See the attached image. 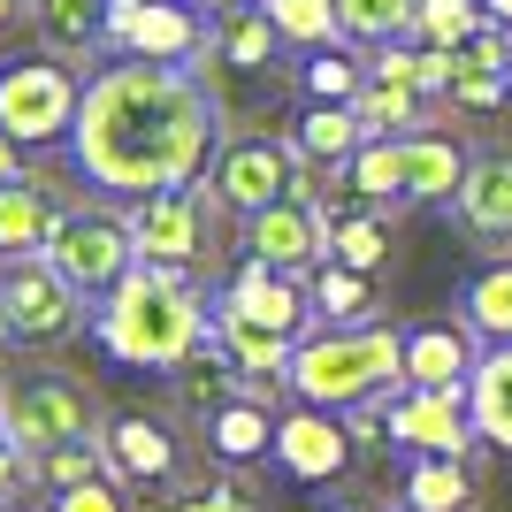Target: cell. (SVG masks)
<instances>
[{
  "label": "cell",
  "instance_id": "6da1fadb",
  "mask_svg": "<svg viewBox=\"0 0 512 512\" xmlns=\"http://www.w3.org/2000/svg\"><path fill=\"white\" fill-rule=\"evenodd\" d=\"M69 146L100 192L153 199L199 184V169L222 153V115L184 62H115L85 85Z\"/></svg>",
  "mask_w": 512,
  "mask_h": 512
},
{
  "label": "cell",
  "instance_id": "7a4b0ae2",
  "mask_svg": "<svg viewBox=\"0 0 512 512\" xmlns=\"http://www.w3.org/2000/svg\"><path fill=\"white\" fill-rule=\"evenodd\" d=\"M100 344L130 367H184L199 352V299L192 276L169 260H138L100 306Z\"/></svg>",
  "mask_w": 512,
  "mask_h": 512
},
{
  "label": "cell",
  "instance_id": "3957f363",
  "mask_svg": "<svg viewBox=\"0 0 512 512\" xmlns=\"http://www.w3.org/2000/svg\"><path fill=\"white\" fill-rule=\"evenodd\" d=\"M398 383H406V337L398 329H314L291 352L299 406H360V398Z\"/></svg>",
  "mask_w": 512,
  "mask_h": 512
},
{
  "label": "cell",
  "instance_id": "277c9868",
  "mask_svg": "<svg viewBox=\"0 0 512 512\" xmlns=\"http://www.w3.org/2000/svg\"><path fill=\"white\" fill-rule=\"evenodd\" d=\"M77 107H85V85H77L62 62H8L0 69V130H8L16 146L69 138V130H77Z\"/></svg>",
  "mask_w": 512,
  "mask_h": 512
},
{
  "label": "cell",
  "instance_id": "5b68a950",
  "mask_svg": "<svg viewBox=\"0 0 512 512\" xmlns=\"http://www.w3.org/2000/svg\"><path fill=\"white\" fill-rule=\"evenodd\" d=\"M46 260L62 268L77 291H115V283L138 268V237H130V214L107 207H69L62 230L46 237Z\"/></svg>",
  "mask_w": 512,
  "mask_h": 512
},
{
  "label": "cell",
  "instance_id": "8992f818",
  "mask_svg": "<svg viewBox=\"0 0 512 512\" xmlns=\"http://www.w3.org/2000/svg\"><path fill=\"white\" fill-rule=\"evenodd\" d=\"M92 390L62 383V375H31V383L0 390V428L16 436L23 451H54V444H85L92 436Z\"/></svg>",
  "mask_w": 512,
  "mask_h": 512
},
{
  "label": "cell",
  "instance_id": "52a82bcc",
  "mask_svg": "<svg viewBox=\"0 0 512 512\" xmlns=\"http://www.w3.org/2000/svg\"><path fill=\"white\" fill-rule=\"evenodd\" d=\"M0 306H8V329H16L23 344H54V337H69V329L85 321V299H77V283H69L46 253L16 260V268L0 276Z\"/></svg>",
  "mask_w": 512,
  "mask_h": 512
},
{
  "label": "cell",
  "instance_id": "ba28073f",
  "mask_svg": "<svg viewBox=\"0 0 512 512\" xmlns=\"http://www.w3.org/2000/svg\"><path fill=\"white\" fill-rule=\"evenodd\" d=\"M100 39L123 46L130 62H192L199 54V16L176 0H107Z\"/></svg>",
  "mask_w": 512,
  "mask_h": 512
},
{
  "label": "cell",
  "instance_id": "9c48e42d",
  "mask_svg": "<svg viewBox=\"0 0 512 512\" xmlns=\"http://www.w3.org/2000/svg\"><path fill=\"white\" fill-rule=\"evenodd\" d=\"M299 161L306 153L276 146V138H237V146L214 153V192L230 199L237 214H260V207H276V199H291Z\"/></svg>",
  "mask_w": 512,
  "mask_h": 512
},
{
  "label": "cell",
  "instance_id": "30bf717a",
  "mask_svg": "<svg viewBox=\"0 0 512 512\" xmlns=\"http://www.w3.org/2000/svg\"><path fill=\"white\" fill-rule=\"evenodd\" d=\"M390 436L406 451H421V459H467V444L482 428H474L467 390H406L390 406Z\"/></svg>",
  "mask_w": 512,
  "mask_h": 512
},
{
  "label": "cell",
  "instance_id": "8fae6325",
  "mask_svg": "<svg viewBox=\"0 0 512 512\" xmlns=\"http://www.w3.org/2000/svg\"><path fill=\"white\" fill-rule=\"evenodd\" d=\"M130 237H138V260H169V268L199 260V245H207V192L184 184V192L138 199L130 207Z\"/></svg>",
  "mask_w": 512,
  "mask_h": 512
},
{
  "label": "cell",
  "instance_id": "7c38bea8",
  "mask_svg": "<svg viewBox=\"0 0 512 512\" xmlns=\"http://www.w3.org/2000/svg\"><path fill=\"white\" fill-rule=\"evenodd\" d=\"M337 245V222L321 207H306V199H276V207L253 214V260H268V268H314L321 253Z\"/></svg>",
  "mask_w": 512,
  "mask_h": 512
},
{
  "label": "cell",
  "instance_id": "4fadbf2b",
  "mask_svg": "<svg viewBox=\"0 0 512 512\" xmlns=\"http://www.w3.org/2000/svg\"><path fill=\"white\" fill-rule=\"evenodd\" d=\"M222 314H245V321H260V329H276V337H299V329H306V291L291 283V268L245 260V268L230 276Z\"/></svg>",
  "mask_w": 512,
  "mask_h": 512
},
{
  "label": "cell",
  "instance_id": "5bb4252c",
  "mask_svg": "<svg viewBox=\"0 0 512 512\" xmlns=\"http://www.w3.org/2000/svg\"><path fill=\"white\" fill-rule=\"evenodd\" d=\"M482 352L474 329H413L406 337V390H467Z\"/></svg>",
  "mask_w": 512,
  "mask_h": 512
},
{
  "label": "cell",
  "instance_id": "9a60e30c",
  "mask_svg": "<svg viewBox=\"0 0 512 512\" xmlns=\"http://www.w3.org/2000/svg\"><path fill=\"white\" fill-rule=\"evenodd\" d=\"M276 459L299 474V482H321V474H337V467H344V428L329 421L321 406L283 413V421H276Z\"/></svg>",
  "mask_w": 512,
  "mask_h": 512
},
{
  "label": "cell",
  "instance_id": "2e32d148",
  "mask_svg": "<svg viewBox=\"0 0 512 512\" xmlns=\"http://www.w3.org/2000/svg\"><path fill=\"white\" fill-rule=\"evenodd\" d=\"M459 222L474 237H512V146L482 153L459 184Z\"/></svg>",
  "mask_w": 512,
  "mask_h": 512
},
{
  "label": "cell",
  "instance_id": "e0dca14e",
  "mask_svg": "<svg viewBox=\"0 0 512 512\" xmlns=\"http://www.w3.org/2000/svg\"><path fill=\"white\" fill-rule=\"evenodd\" d=\"M62 230V207L39 192V184H0V253L31 260L46 253V237Z\"/></svg>",
  "mask_w": 512,
  "mask_h": 512
},
{
  "label": "cell",
  "instance_id": "ac0fdd59",
  "mask_svg": "<svg viewBox=\"0 0 512 512\" xmlns=\"http://www.w3.org/2000/svg\"><path fill=\"white\" fill-rule=\"evenodd\" d=\"M107 467H115V474H130V482H161V474L176 467V444H169V428L138 421V413L107 421Z\"/></svg>",
  "mask_w": 512,
  "mask_h": 512
},
{
  "label": "cell",
  "instance_id": "d6986e66",
  "mask_svg": "<svg viewBox=\"0 0 512 512\" xmlns=\"http://www.w3.org/2000/svg\"><path fill=\"white\" fill-rule=\"evenodd\" d=\"M467 406H474V428H482V444L512 451V344L482 352V367H474V383H467Z\"/></svg>",
  "mask_w": 512,
  "mask_h": 512
},
{
  "label": "cell",
  "instance_id": "ffe728a7",
  "mask_svg": "<svg viewBox=\"0 0 512 512\" xmlns=\"http://www.w3.org/2000/svg\"><path fill=\"white\" fill-rule=\"evenodd\" d=\"M467 169H474V161L451 146V138H436V130H413V138H406V192L413 199H459Z\"/></svg>",
  "mask_w": 512,
  "mask_h": 512
},
{
  "label": "cell",
  "instance_id": "44dd1931",
  "mask_svg": "<svg viewBox=\"0 0 512 512\" xmlns=\"http://www.w3.org/2000/svg\"><path fill=\"white\" fill-rule=\"evenodd\" d=\"M214 337H222V352L237 360V375H283V383H291V352H299V337H276V329H260V321H245V314H222V321H214Z\"/></svg>",
  "mask_w": 512,
  "mask_h": 512
},
{
  "label": "cell",
  "instance_id": "7402d4cb",
  "mask_svg": "<svg viewBox=\"0 0 512 512\" xmlns=\"http://www.w3.org/2000/svg\"><path fill=\"white\" fill-rule=\"evenodd\" d=\"M352 115L367 123V138H413L421 115H428V100H421V92H406V85H375V77H367L360 100H352Z\"/></svg>",
  "mask_w": 512,
  "mask_h": 512
},
{
  "label": "cell",
  "instance_id": "603a6c76",
  "mask_svg": "<svg viewBox=\"0 0 512 512\" xmlns=\"http://www.w3.org/2000/svg\"><path fill=\"white\" fill-rule=\"evenodd\" d=\"M344 184L360 199H398L406 192V138H367V146L344 161Z\"/></svg>",
  "mask_w": 512,
  "mask_h": 512
},
{
  "label": "cell",
  "instance_id": "cb8c5ba5",
  "mask_svg": "<svg viewBox=\"0 0 512 512\" xmlns=\"http://www.w3.org/2000/svg\"><path fill=\"white\" fill-rule=\"evenodd\" d=\"M100 16H107V0H31L39 39L62 46V54H85V46L100 39Z\"/></svg>",
  "mask_w": 512,
  "mask_h": 512
},
{
  "label": "cell",
  "instance_id": "d4e9b609",
  "mask_svg": "<svg viewBox=\"0 0 512 512\" xmlns=\"http://www.w3.org/2000/svg\"><path fill=\"white\" fill-rule=\"evenodd\" d=\"M360 146H367V123L352 115V107H337V100L314 107V115L299 123V153L306 161H352Z\"/></svg>",
  "mask_w": 512,
  "mask_h": 512
},
{
  "label": "cell",
  "instance_id": "484cf974",
  "mask_svg": "<svg viewBox=\"0 0 512 512\" xmlns=\"http://www.w3.org/2000/svg\"><path fill=\"white\" fill-rule=\"evenodd\" d=\"M413 8L421 0H337V23L360 46H390V39H413Z\"/></svg>",
  "mask_w": 512,
  "mask_h": 512
},
{
  "label": "cell",
  "instance_id": "4316f807",
  "mask_svg": "<svg viewBox=\"0 0 512 512\" xmlns=\"http://www.w3.org/2000/svg\"><path fill=\"white\" fill-rule=\"evenodd\" d=\"M467 329L490 344H512V260L505 268H482L467 283Z\"/></svg>",
  "mask_w": 512,
  "mask_h": 512
},
{
  "label": "cell",
  "instance_id": "83f0119b",
  "mask_svg": "<svg viewBox=\"0 0 512 512\" xmlns=\"http://www.w3.org/2000/svg\"><path fill=\"white\" fill-rule=\"evenodd\" d=\"M482 23H490L482 0H421V8H413V39H421V46H451V54H459Z\"/></svg>",
  "mask_w": 512,
  "mask_h": 512
},
{
  "label": "cell",
  "instance_id": "f1b7e54d",
  "mask_svg": "<svg viewBox=\"0 0 512 512\" xmlns=\"http://www.w3.org/2000/svg\"><path fill=\"white\" fill-rule=\"evenodd\" d=\"M276 23H268V8H230V16H222V39H214V54H222V62H237V69H260L268 62V54H276Z\"/></svg>",
  "mask_w": 512,
  "mask_h": 512
},
{
  "label": "cell",
  "instance_id": "f546056e",
  "mask_svg": "<svg viewBox=\"0 0 512 512\" xmlns=\"http://www.w3.org/2000/svg\"><path fill=\"white\" fill-rule=\"evenodd\" d=\"M467 497H474V474L459 467V459H428V467H413V482H406L413 512H467Z\"/></svg>",
  "mask_w": 512,
  "mask_h": 512
},
{
  "label": "cell",
  "instance_id": "4dcf8cb0",
  "mask_svg": "<svg viewBox=\"0 0 512 512\" xmlns=\"http://www.w3.org/2000/svg\"><path fill=\"white\" fill-rule=\"evenodd\" d=\"M260 8H268V23H276L291 46H329V39H344L337 0H260Z\"/></svg>",
  "mask_w": 512,
  "mask_h": 512
},
{
  "label": "cell",
  "instance_id": "1f68e13d",
  "mask_svg": "<svg viewBox=\"0 0 512 512\" xmlns=\"http://www.w3.org/2000/svg\"><path fill=\"white\" fill-rule=\"evenodd\" d=\"M314 314L337 329V321H352V314H367V276L360 268H321L314 276Z\"/></svg>",
  "mask_w": 512,
  "mask_h": 512
},
{
  "label": "cell",
  "instance_id": "d6a6232c",
  "mask_svg": "<svg viewBox=\"0 0 512 512\" xmlns=\"http://www.w3.org/2000/svg\"><path fill=\"white\" fill-rule=\"evenodd\" d=\"M260 444H268V413H260V406L237 398V406L214 413V451H222V459H253Z\"/></svg>",
  "mask_w": 512,
  "mask_h": 512
},
{
  "label": "cell",
  "instance_id": "836d02e7",
  "mask_svg": "<svg viewBox=\"0 0 512 512\" xmlns=\"http://www.w3.org/2000/svg\"><path fill=\"white\" fill-rule=\"evenodd\" d=\"M230 367H237L230 352H214V344H199L192 360H184V367H169V375L184 383V398H192V406H214V398L230 390Z\"/></svg>",
  "mask_w": 512,
  "mask_h": 512
},
{
  "label": "cell",
  "instance_id": "e575fe53",
  "mask_svg": "<svg viewBox=\"0 0 512 512\" xmlns=\"http://www.w3.org/2000/svg\"><path fill=\"white\" fill-rule=\"evenodd\" d=\"M31 474H46L54 490H77V482H92V474H107V459L92 451V436H85V444H54Z\"/></svg>",
  "mask_w": 512,
  "mask_h": 512
},
{
  "label": "cell",
  "instance_id": "d590c367",
  "mask_svg": "<svg viewBox=\"0 0 512 512\" xmlns=\"http://www.w3.org/2000/svg\"><path fill=\"white\" fill-rule=\"evenodd\" d=\"M306 85H314L321 100L352 107V100H360V85H367V69H352V62L337 54V46H329V54H314V62H306Z\"/></svg>",
  "mask_w": 512,
  "mask_h": 512
},
{
  "label": "cell",
  "instance_id": "8d00e7d4",
  "mask_svg": "<svg viewBox=\"0 0 512 512\" xmlns=\"http://www.w3.org/2000/svg\"><path fill=\"white\" fill-rule=\"evenodd\" d=\"M329 253H337L344 268H360V276H367V268L390 253V230H383V222H367V214H360V222H337V245H329Z\"/></svg>",
  "mask_w": 512,
  "mask_h": 512
},
{
  "label": "cell",
  "instance_id": "74e56055",
  "mask_svg": "<svg viewBox=\"0 0 512 512\" xmlns=\"http://www.w3.org/2000/svg\"><path fill=\"white\" fill-rule=\"evenodd\" d=\"M367 77L375 85H406V92H421V46H375V62H367Z\"/></svg>",
  "mask_w": 512,
  "mask_h": 512
},
{
  "label": "cell",
  "instance_id": "f35d334b",
  "mask_svg": "<svg viewBox=\"0 0 512 512\" xmlns=\"http://www.w3.org/2000/svg\"><path fill=\"white\" fill-rule=\"evenodd\" d=\"M451 100L474 107V115H490V107L512 100V85H505V77H490V69H459V77H451Z\"/></svg>",
  "mask_w": 512,
  "mask_h": 512
},
{
  "label": "cell",
  "instance_id": "ab89813d",
  "mask_svg": "<svg viewBox=\"0 0 512 512\" xmlns=\"http://www.w3.org/2000/svg\"><path fill=\"white\" fill-rule=\"evenodd\" d=\"M54 512H123V490H115V474H92V482L54 497Z\"/></svg>",
  "mask_w": 512,
  "mask_h": 512
},
{
  "label": "cell",
  "instance_id": "60d3db41",
  "mask_svg": "<svg viewBox=\"0 0 512 512\" xmlns=\"http://www.w3.org/2000/svg\"><path fill=\"white\" fill-rule=\"evenodd\" d=\"M16 482H31V451H23L16 436H8V428H0V505H8V497H16Z\"/></svg>",
  "mask_w": 512,
  "mask_h": 512
},
{
  "label": "cell",
  "instance_id": "b9f144b4",
  "mask_svg": "<svg viewBox=\"0 0 512 512\" xmlns=\"http://www.w3.org/2000/svg\"><path fill=\"white\" fill-rule=\"evenodd\" d=\"M169 512H245V497L237 490H199V497H184V505H169Z\"/></svg>",
  "mask_w": 512,
  "mask_h": 512
},
{
  "label": "cell",
  "instance_id": "7bdbcfd3",
  "mask_svg": "<svg viewBox=\"0 0 512 512\" xmlns=\"http://www.w3.org/2000/svg\"><path fill=\"white\" fill-rule=\"evenodd\" d=\"M0 184H23V146L0 130Z\"/></svg>",
  "mask_w": 512,
  "mask_h": 512
},
{
  "label": "cell",
  "instance_id": "ee69618b",
  "mask_svg": "<svg viewBox=\"0 0 512 512\" xmlns=\"http://www.w3.org/2000/svg\"><path fill=\"white\" fill-rule=\"evenodd\" d=\"M482 8H490V23H505V31H512V0H482Z\"/></svg>",
  "mask_w": 512,
  "mask_h": 512
},
{
  "label": "cell",
  "instance_id": "f6af8a7d",
  "mask_svg": "<svg viewBox=\"0 0 512 512\" xmlns=\"http://www.w3.org/2000/svg\"><path fill=\"white\" fill-rule=\"evenodd\" d=\"M199 8H214V16H230V8H253V0H199Z\"/></svg>",
  "mask_w": 512,
  "mask_h": 512
},
{
  "label": "cell",
  "instance_id": "bcb514c9",
  "mask_svg": "<svg viewBox=\"0 0 512 512\" xmlns=\"http://www.w3.org/2000/svg\"><path fill=\"white\" fill-rule=\"evenodd\" d=\"M8 337H16V329H8V306H0V344H8Z\"/></svg>",
  "mask_w": 512,
  "mask_h": 512
},
{
  "label": "cell",
  "instance_id": "7dc6e473",
  "mask_svg": "<svg viewBox=\"0 0 512 512\" xmlns=\"http://www.w3.org/2000/svg\"><path fill=\"white\" fill-rule=\"evenodd\" d=\"M8 16H16V0H0V23H8Z\"/></svg>",
  "mask_w": 512,
  "mask_h": 512
},
{
  "label": "cell",
  "instance_id": "c3c4849f",
  "mask_svg": "<svg viewBox=\"0 0 512 512\" xmlns=\"http://www.w3.org/2000/svg\"><path fill=\"white\" fill-rule=\"evenodd\" d=\"M344 512H367V505H344Z\"/></svg>",
  "mask_w": 512,
  "mask_h": 512
},
{
  "label": "cell",
  "instance_id": "681fc988",
  "mask_svg": "<svg viewBox=\"0 0 512 512\" xmlns=\"http://www.w3.org/2000/svg\"><path fill=\"white\" fill-rule=\"evenodd\" d=\"M0 512H16V505H0Z\"/></svg>",
  "mask_w": 512,
  "mask_h": 512
},
{
  "label": "cell",
  "instance_id": "f907efd6",
  "mask_svg": "<svg viewBox=\"0 0 512 512\" xmlns=\"http://www.w3.org/2000/svg\"><path fill=\"white\" fill-rule=\"evenodd\" d=\"M505 85H512V69H505Z\"/></svg>",
  "mask_w": 512,
  "mask_h": 512
}]
</instances>
